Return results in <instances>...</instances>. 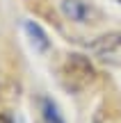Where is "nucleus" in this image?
Returning a JSON list of instances; mask_svg holds the SVG:
<instances>
[{"label": "nucleus", "mask_w": 121, "mask_h": 123, "mask_svg": "<svg viewBox=\"0 0 121 123\" xmlns=\"http://www.w3.org/2000/svg\"><path fill=\"white\" fill-rule=\"evenodd\" d=\"M62 75H64V82H66L69 89L73 91H82L87 89L96 78V71L91 66V62L82 55H69V59L64 62V68H62Z\"/></svg>", "instance_id": "nucleus-1"}, {"label": "nucleus", "mask_w": 121, "mask_h": 123, "mask_svg": "<svg viewBox=\"0 0 121 123\" xmlns=\"http://www.w3.org/2000/svg\"><path fill=\"white\" fill-rule=\"evenodd\" d=\"M89 53L110 64H121V32H108L89 43Z\"/></svg>", "instance_id": "nucleus-2"}, {"label": "nucleus", "mask_w": 121, "mask_h": 123, "mask_svg": "<svg viewBox=\"0 0 121 123\" xmlns=\"http://www.w3.org/2000/svg\"><path fill=\"white\" fill-rule=\"evenodd\" d=\"M62 12L66 14L71 21H78V23H87L91 18V7H87L85 2H80V0H64L62 2Z\"/></svg>", "instance_id": "nucleus-3"}, {"label": "nucleus", "mask_w": 121, "mask_h": 123, "mask_svg": "<svg viewBox=\"0 0 121 123\" xmlns=\"http://www.w3.org/2000/svg\"><path fill=\"white\" fill-rule=\"evenodd\" d=\"M23 27H25V32H27V37H30L32 46H34L39 53H46V50L50 48V41H48V37H46V32L41 30V25H39V23L27 21Z\"/></svg>", "instance_id": "nucleus-4"}, {"label": "nucleus", "mask_w": 121, "mask_h": 123, "mask_svg": "<svg viewBox=\"0 0 121 123\" xmlns=\"http://www.w3.org/2000/svg\"><path fill=\"white\" fill-rule=\"evenodd\" d=\"M41 110H44L46 123H64L62 114H59V110H57V105H55L50 98H44V100H41Z\"/></svg>", "instance_id": "nucleus-5"}, {"label": "nucleus", "mask_w": 121, "mask_h": 123, "mask_svg": "<svg viewBox=\"0 0 121 123\" xmlns=\"http://www.w3.org/2000/svg\"><path fill=\"white\" fill-rule=\"evenodd\" d=\"M0 123H14L9 114H0Z\"/></svg>", "instance_id": "nucleus-6"}]
</instances>
